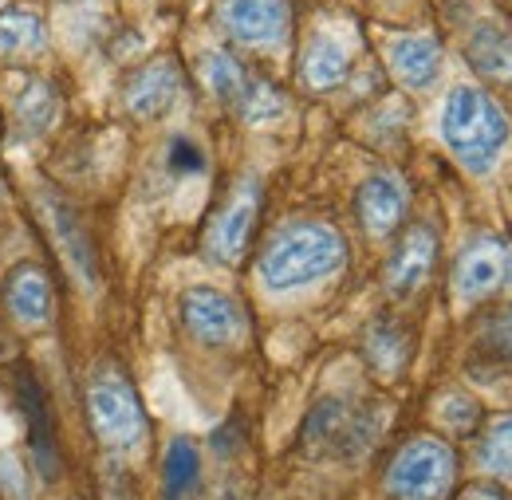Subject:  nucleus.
<instances>
[{
  "instance_id": "nucleus-10",
  "label": "nucleus",
  "mask_w": 512,
  "mask_h": 500,
  "mask_svg": "<svg viewBox=\"0 0 512 500\" xmlns=\"http://www.w3.org/2000/svg\"><path fill=\"white\" fill-rule=\"evenodd\" d=\"M434 260H438V233L430 225L406 229V237L394 245L390 260H386V288H390V296L394 300L414 296L430 280Z\"/></svg>"
},
{
  "instance_id": "nucleus-15",
  "label": "nucleus",
  "mask_w": 512,
  "mask_h": 500,
  "mask_svg": "<svg viewBox=\"0 0 512 500\" xmlns=\"http://www.w3.org/2000/svg\"><path fill=\"white\" fill-rule=\"evenodd\" d=\"M386 60H390V71H394L406 87L422 91V87H430V83L438 79V71H442V48H438L434 36H394L390 48H386Z\"/></svg>"
},
{
  "instance_id": "nucleus-11",
  "label": "nucleus",
  "mask_w": 512,
  "mask_h": 500,
  "mask_svg": "<svg viewBox=\"0 0 512 500\" xmlns=\"http://www.w3.org/2000/svg\"><path fill=\"white\" fill-rule=\"evenodd\" d=\"M182 91V71L174 60H154L146 67H138L127 83V111L134 119H158L174 107Z\"/></svg>"
},
{
  "instance_id": "nucleus-3",
  "label": "nucleus",
  "mask_w": 512,
  "mask_h": 500,
  "mask_svg": "<svg viewBox=\"0 0 512 500\" xmlns=\"http://www.w3.org/2000/svg\"><path fill=\"white\" fill-rule=\"evenodd\" d=\"M453 477H457V457L446 441L414 438L394 453L386 469V489L394 500H446Z\"/></svg>"
},
{
  "instance_id": "nucleus-12",
  "label": "nucleus",
  "mask_w": 512,
  "mask_h": 500,
  "mask_svg": "<svg viewBox=\"0 0 512 500\" xmlns=\"http://www.w3.org/2000/svg\"><path fill=\"white\" fill-rule=\"evenodd\" d=\"M40 205H44V225L52 229L56 245L64 252L67 268H71L87 288H95V280H99V272H95V252H91L87 233L79 229L75 209H71L67 201H60L56 193H40Z\"/></svg>"
},
{
  "instance_id": "nucleus-28",
  "label": "nucleus",
  "mask_w": 512,
  "mask_h": 500,
  "mask_svg": "<svg viewBox=\"0 0 512 500\" xmlns=\"http://www.w3.org/2000/svg\"><path fill=\"white\" fill-rule=\"evenodd\" d=\"M0 485H4V493H8L12 500H28V481H24L20 461L0 457Z\"/></svg>"
},
{
  "instance_id": "nucleus-8",
  "label": "nucleus",
  "mask_w": 512,
  "mask_h": 500,
  "mask_svg": "<svg viewBox=\"0 0 512 500\" xmlns=\"http://www.w3.org/2000/svg\"><path fill=\"white\" fill-rule=\"evenodd\" d=\"M512 276V252L505 241L481 237L469 249L457 256L453 268V292L457 300H481L489 292H497L505 280Z\"/></svg>"
},
{
  "instance_id": "nucleus-6",
  "label": "nucleus",
  "mask_w": 512,
  "mask_h": 500,
  "mask_svg": "<svg viewBox=\"0 0 512 500\" xmlns=\"http://www.w3.org/2000/svg\"><path fill=\"white\" fill-rule=\"evenodd\" d=\"M182 323L197 343L221 347L245 335V312L233 296L217 288H186L182 292Z\"/></svg>"
},
{
  "instance_id": "nucleus-25",
  "label": "nucleus",
  "mask_w": 512,
  "mask_h": 500,
  "mask_svg": "<svg viewBox=\"0 0 512 500\" xmlns=\"http://www.w3.org/2000/svg\"><path fill=\"white\" fill-rule=\"evenodd\" d=\"M237 111H241V119L245 123H272V119H280L284 115V95L272 87V83H260V79H249L245 83V91H241V99H237Z\"/></svg>"
},
{
  "instance_id": "nucleus-27",
  "label": "nucleus",
  "mask_w": 512,
  "mask_h": 500,
  "mask_svg": "<svg viewBox=\"0 0 512 500\" xmlns=\"http://www.w3.org/2000/svg\"><path fill=\"white\" fill-rule=\"evenodd\" d=\"M103 500H134V485H130L127 469L119 461L103 465Z\"/></svg>"
},
{
  "instance_id": "nucleus-19",
  "label": "nucleus",
  "mask_w": 512,
  "mask_h": 500,
  "mask_svg": "<svg viewBox=\"0 0 512 500\" xmlns=\"http://www.w3.org/2000/svg\"><path fill=\"white\" fill-rule=\"evenodd\" d=\"M197 71H201V83H205L217 99H225V103L237 107V99H241L249 75H245V67L233 60L229 52H205L201 63H197Z\"/></svg>"
},
{
  "instance_id": "nucleus-29",
  "label": "nucleus",
  "mask_w": 512,
  "mask_h": 500,
  "mask_svg": "<svg viewBox=\"0 0 512 500\" xmlns=\"http://www.w3.org/2000/svg\"><path fill=\"white\" fill-rule=\"evenodd\" d=\"M170 166H174V170H186V174H193V170H201V166H205V158L197 154V146H193V142L178 138V142L170 146Z\"/></svg>"
},
{
  "instance_id": "nucleus-2",
  "label": "nucleus",
  "mask_w": 512,
  "mask_h": 500,
  "mask_svg": "<svg viewBox=\"0 0 512 500\" xmlns=\"http://www.w3.org/2000/svg\"><path fill=\"white\" fill-rule=\"evenodd\" d=\"M442 138L469 174H489L509 146V115L481 87H453L442 107Z\"/></svg>"
},
{
  "instance_id": "nucleus-5",
  "label": "nucleus",
  "mask_w": 512,
  "mask_h": 500,
  "mask_svg": "<svg viewBox=\"0 0 512 500\" xmlns=\"http://www.w3.org/2000/svg\"><path fill=\"white\" fill-rule=\"evenodd\" d=\"M379 434L375 410H351L339 398H327L308 418V449L316 453H339V457H359Z\"/></svg>"
},
{
  "instance_id": "nucleus-24",
  "label": "nucleus",
  "mask_w": 512,
  "mask_h": 500,
  "mask_svg": "<svg viewBox=\"0 0 512 500\" xmlns=\"http://www.w3.org/2000/svg\"><path fill=\"white\" fill-rule=\"evenodd\" d=\"M367 359L383 371V375H394L402 363H406V331L398 323H375L367 331Z\"/></svg>"
},
{
  "instance_id": "nucleus-17",
  "label": "nucleus",
  "mask_w": 512,
  "mask_h": 500,
  "mask_svg": "<svg viewBox=\"0 0 512 500\" xmlns=\"http://www.w3.org/2000/svg\"><path fill=\"white\" fill-rule=\"evenodd\" d=\"M16 398L24 402V414L32 422V449H36V465L44 477H56V441H52V418H48V406H44V394L40 386L28 375H20V390Z\"/></svg>"
},
{
  "instance_id": "nucleus-1",
  "label": "nucleus",
  "mask_w": 512,
  "mask_h": 500,
  "mask_svg": "<svg viewBox=\"0 0 512 500\" xmlns=\"http://www.w3.org/2000/svg\"><path fill=\"white\" fill-rule=\"evenodd\" d=\"M343 260H347V241L339 237V229L323 221H296L268 241L256 272L272 292H292L339 272Z\"/></svg>"
},
{
  "instance_id": "nucleus-4",
  "label": "nucleus",
  "mask_w": 512,
  "mask_h": 500,
  "mask_svg": "<svg viewBox=\"0 0 512 500\" xmlns=\"http://www.w3.org/2000/svg\"><path fill=\"white\" fill-rule=\"evenodd\" d=\"M87 414L103 445L127 453L146 438V414L138 406V394L119 371H99L87 386Z\"/></svg>"
},
{
  "instance_id": "nucleus-7",
  "label": "nucleus",
  "mask_w": 512,
  "mask_h": 500,
  "mask_svg": "<svg viewBox=\"0 0 512 500\" xmlns=\"http://www.w3.org/2000/svg\"><path fill=\"white\" fill-rule=\"evenodd\" d=\"M221 24L245 48H276L288 36L292 8L288 0H225Z\"/></svg>"
},
{
  "instance_id": "nucleus-23",
  "label": "nucleus",
  "mask_w": 512,
  "mask_h": 500,
  "mask_svg": "<svg viewBox=\"0 0 512 500\" xmlns=\"http://www.w3.org/2000/svg\"><path fill=\"white\" fill-rule=\"evenodd\" d=\"M481 469L512 481V414H501L489 422L485 438H481Z\"/></svg>"
},
{
  "instance_id": "nucleus-13",
  "label": "nucleus",
  "mask_w": 512,
  "mask_h": 500,
  "mask_svg": "<svg viewBox=\"0 0 512 500\" xmlns=\"http://www.w3.org/2000/svg\"><path fill=\"white\" fill-rule=\"evenodd\" d=\"M4 304L16 323L24 327H44L52 319V284L36 264H20L12 268L8 284H4Z\"/></svg>"
},
{
  "instance_id": "nucleus-18",
  "label": "nucleus",
  "mask_w": 512,
  "mask_h": 500,
  "mask_svg": "<svg viewBox=\"0 0 512 500\" xmlns=\"http://www.w3.org/2000/svg\"><path fill=\"white\" fill-rule=\"evenodd\" d=\"M347 67H351L347 48L339 40H331V36H316L308 44V52H304V83L312 91H331V87H339L347 79Z\"/></svg>"
},
{
  "instance_id": "nucleus-20",
  "label": "nucleus",
  "mask_w": 512,
  "mask_h": 500,
  "mask_svg": "<svg viewBox=\"0 0 512 500\" xmlns=\"http://www.w3.org/2000/svg\"><path fill=\"white\" fill-rule=\"evenodd\" d=\"M201 477V457H197V445L190 438H174L166 449V500H186V493H193Z\"/></svg>"
},
{
  "instance_id": "nucleus-16",
  "label": "nucleus",
  "mask_w": 512,
  "mask_h": 500,
  "mask_svg": "<svg viewBox=\"0 0 512 500\" xmlns=\"http://www.w3.org/2000/svg\"><path fill=\"white\" fill-rule=\"evenodd\" d=\"M406 213V186L394 174H375L359 189V217L367 225L371 237H386L394 233V225Z\"/></svg>"
},
{
  "instance_id": "nucleus-21",
  "label": "nucleus",
  "mask_w": 512,
  "mask_h": 500,
  "mask_svg": "<svg viewBox=\"0 0 512 500\" xmlns=\"http://www.w3.org/2000/svg\"><path fill=\"white\" fill-rule=\"evenodd\" d=\"M44 44V20L32 8H8L0 16V56L36 52Z\"/></svg>"
},
{
  "instance_id": "nucleus-9",
  "label": "nucleus",
  "mask_w": 512,
  "mask_h": 500,
  "mask_svg": "<svg viewBox=\"0 0 512 500\" xmlns=\"http://www.w3.org/2000/svg\"><path fill=\"white\" fill-rule=\"evenodd\" d=\"M256 213H260V186L256 182H241V189L229 197V205L209 225V241H205L209 256L221 260V264H237L245 256V249H249Z\"/></svg>"
},
{
  "instance_id": "nucleus-14",
  "label": "nucleus",
  "mask_w": 512,
  "mask_h": 500,
  "mask_svg": "<svg viewBox=\"0 0 512 500\" xmlns=\"http://www.w3.org/2000/svg\"><path fill=\"white\" fill-rule=\"evenodd\" d=\"M465 56L477 75L512 83V28L505 20H481L465 40Z\"/></svg>"
},
{
  "instance_id": "nucleus-22",
  "label": "nucleus",
  "mask_w": 512,
  "mask_h": 500,
  "mask_svg": "<svg viewBox=\"0 0 512 500\" xmlns=\"http://www.w3.org/2000/svg\"><path fill=\"white\" fill-rule=\"evenodd\" d=\"M16 115H20V123L28 126L32 134H44L48 126L56 123V115H60V95H56V87H52L48 79H32V83L16 95Z\"/></svg>"
},
{
  "instance_id": "nucleus-26",
  "label": "nucleus",
  "mask_w": 512,
  "mask_h": 500,
  "mask_svg": "<svg viewBox=\"0 0 512 500\" xmlns=\"http://www.w3.org/2000/svg\"><path fill=\"white\" fill-rule=\"evenodd\" d=\"M438 418L446 422L453 434H469L477 426V402L465 398V394H449V398H442V406H438Z\"/></svg>"
},
{
  "instance_id": "nucleus-30",
  "label": "nucleus",
  "mask_w": 512,
  "mask_h": 500,
  "mask_svg": "<svg viewBox=\"0 0 512 500\" xmlns=\"http://www.w3.org/2000/svg\"><path fill=\"white\" fill-rule=\"evenodd\" d=\"M497 331H501V343L512 351V312H505L501 319H497Z\"/></svg>"
}]
</instances>
